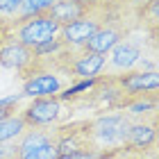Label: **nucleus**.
<instances>
[{
  "label": "nucleus",
  "mask_w": 159,
  "mask_h": 159,
  "mask_svg": "<svg viewBox=\"0 0 159 159\" xmlns=\"http://www.w3.org/2000/svg\"><path fill=\"white\" fill-rule=\"evenodd\" d=\"M129 125H132V118H127L123 111L114 109L109 114H100L96 118H89L86 134H89V141L96 150L109 152V150H118L125 146Z\"/></svg>",
  "instance_id": "1"
},
{
  "label": "nucleus",
  "mask_w": 159,
  "mask_h": 159,
  "mask_svg": "<svg viewBox=\"0 0 159 159\" xmlns=\"http://www.w3.org/2000/svg\"><path fill=\"white\" fill-rule=\"evenodd\" d=\"M0 66L7 70H16L20 80H27L34 73L46 70L43 61L34 55V50L23 46L14 34H9V37H5L0 41Z\"/></svg>",
  "instance_id": "2"
},
{
  "label": "nucleus",
  "mask_w": 159,
  "mask_h": 159,
  "mask_svg": "<svg viewBox=\"0 0 159 159\" xmlns=\"http://www.w3.org/2000/svg\"><path fill=\"white\" fill-rule=\"evenodd\" d=\"M16 159H57V125L27 127L16 139Z\"/></svg>",
  "instance_id": "3"
},
{
  "label": "nucleus",
  "mask_w": 159,
  "mask_h": 159,
  "mask_svg": "<svg viewBox=\"0 0 159 159\" xmlns=\"http://www.w3.org/2000/svg\"><path fill=\"white\" fill-rule=\"evenodd\" d=\"M11 25H14V37L30 50H37L43 43L57 39L61 30L48 14H39V16H30V18H16L11 20Z\"/></svg>",
  "instance_id": "4"
},
{
  "label": "nucleus",
  "mask_w": 159,
  "mask_h": 159,
  "mask_svg": "<svg viewBox=\"0 0 159 159\" xmlns=\"http://www.w3.org/2000/svg\"><path fill=\"white\" fill-rule=\"evenodd\" d=\"M125 37H129V25H125V18H123V5H120L118 9L107 18V23L84 43L82 50H86V52H96V55H107L116 43H120Z\"/></svg>",
  "instance_id": "5"
},
{
  "label": "nucleus",
  "mask_w": 159,
  "mask_h": 159,
  "mask_svg": "<svg viewBox=\"0 0 159 159\" xmlns=\"http://www.w3.org/2000/svg\"><path fill=\"white\" fill-rule=\"evenodd\" d=\"M64 114V102L57 96H43V98H32V102L20 111L25 118L27 127H50L57 125V120Z\"/></svg>",
  "instance_id": "6"
},
{
  "label": "nucleus",
  "mask_w": 159,
  "mask_h": 159,
  "mask_svg": "<svg viewBox=\"0 0 159 159\" xmlns=\"http://www.w3.org/2000/svg\"><path fill=\"white\" fill-rule=\"evenodd\" d=\"M143 57V46L139 41H134L132 37H125L120 43H116L109 52H107L105 70L109 75L125 73V70H134V66L141 61Z\"/></svg>",
  "instance_id": "7"
},
{
  "label": "nucleus",
  "mask_w": 159,
  "mask_h": 159,
  "mask_svg": "<svg viewBox=\"0 0 159 159\" xmlns=\"http://www.w3.org/2000/svg\"><path fill=\"white\" fill-rule=\"evenodd\" d=\"M125 150H132L136 155L150 157L157 148V116L146 120H132L125 136Z\"/></svg>",
  "instance_id": "8"
},
{
  "label": "nucleus",
  "mask_w": 159,
  "mask_h": 159,
  "mask_svg": "<svg viewBox=\"0 0 159 159\" xmlns=\"http://www.w3.org/2000/svg\"><path fill=\"white\" fill-rule=\"evenodd\" d=\"M111 82L123 91V96H141V93L157 91L159 75L157 70H125L111 75Z\"/></svg>",
  "instance_id": "9"
},
{
  "label": "nucleus",
  "mask_w": 159,
  "mask_h": 159,
  "mask_svg": "<svg viewBox=\"0 0 159 159\" xmlns=\"http://www.w3.org/2000/svg\"><path fill=\"white\" fill-rule=\"evenodd\" d=\"M98 0H57V2L48 9V16L55 20L59 27L80 20L96 9Z\"/></svg>",
  "instance_id": "10"
},
{
  "label": "nucleus",
  "mask_w": 159,
  "mask_h": 159,
  "mask_svg": "<svg viewBox=\"0 0 159 159\" xmlns=\"http://www.w3.org/2000/svg\"><path fill=\"white\" fill-rule=\"evenodd\" d=\"M157 105H159L157 91L141 93V96H125L118 105V111H123L132 120H146L157 116Z\"/></svg>",
  "instance_id": "11"
},
{
  "label": "nucleus",
  "mask_w": 159,
  "mask_h": 159,
  "mask_svg": "<svg viewBox=\"0 0 159 159\" xmlns=\"http://www.w3.org/2000/svg\"><path fill=\"white\" fill-rule=\"evenodd\" d=\"M61 77L50 73V70H41V73H34L32 77L23 80V96L30 98H43V96H55V93L61 91Z\"/></svg>",
  "instance_id": "12"
},
{
  "label": "nucleus",
  "mask_w": 159,
  "mask_h": 159,
  "mask_svg": "<svg viewBox=\"0 0 159 159\" xmlns=\"http://www.w3.org/2000/svg\"><path fill=\"white\" fill-rule=\"evenodd\" d=\"M27 129V123L25 118L18 114L14 116H7V118H0V143H7V141H16L20 134Z\"/></svg>",
  "instance_id": "13"
},
{
  "label": "nucleus",
  "mask_w": 159,
  "mask_h": 159,
  "mask_svg": "<svg viewBox=\"0 0 159 159\" xmlns=\"http://www.w3.org/2000/svg\"><path fill=\"white\" fill-rule=\"evenodd\" d=\"M57 0H20V9L16 18H30V16H39V14H48V9Z\"/></svg>",
  "instance_id": "14"
},
{
  "label": "nucleus",
  "mask_w": 159,
  "mask_h": 159,
  "mask_svg": "<svg viewBox=\"0 0 159 159\" xmlns=\"http://www.w3.org/2000/svg\"><path fill=\"white\" fill-rule=\"evenodd\" d=\"M18 9H20V0H0V18L14 20L18 16Z\"/></svg>",
  "instance_id": "15"
},
{
  "label": "nucleus",
  "mask_w": 159,
  "mask_h": 159,
  "mask_svg": "<svg viewBox=\"0 0 159 159\" xmlns=\"http://www.w3.org/2000/svg\"><path fill=\"white\" fill-rule=\"evenodd\" d=\"M18 96H11V98H5L0 100V118H7V116H14V114H18Z\"/></svg>",
  "instance_id": "16"
},
{
  "label": "nucleus",
  "mask_w": 159,
  "mask_h": 159,
  "mask_svg": "<svg viewBox=\"0 0 159 159\" xmlns=\"http://www.w3.org/2000/svg\"><path fill=\"white\" fill-rule=\"evenodd\" d=\"M152 157V155H150ZM150 157H143V155H136L132 150H125V148H118V150H109L105 152L100 159H150Z\"/></svg>",
  "instance_id": "17"
},
{
  "label": "nucleus",
  "mask_w": 159,
  "mask_h": 159,
  "mask_svg": "<svg viewBox=\"0 0 159 159\" xmlns=\"http://www.w3.org/2000/svg\"><path fill=\"white\" fill-rule=\"evenodd\" d=\"M105 152H100V150H80V152H73V155H66L61 159H100Z\"/></svg>",
  "instance_id": "18"
},
{
  "label": "nucleus",
  "mask_w": 159,
  "mask_h": 159,
  "mask_svg": "<svg viewBox=\"0 0 159 159\" xmlns=\"http://www.w3.org/2000/svg\"><path fill=\"white\" fill-rule=\"evenodd\" d=\"M152 2H159V0H125V2H123V7H127V9H132V11L136 14V11L146 9V7L152 5Z\"/></svg>",
  "instance_id": "19"
},
{
  "label": "nucleus",
  "mask_w": 159,
  "mask_h": 159,
  "mask_svg": "<svg viewBox=\"0 0 159 159\" xmlns=\"http://www.w3.org/2000/svg\"><path fill=\"white\" fill-rule=\"evenodd\" d=\"M9 34H14V25H11V20L0 18V41H2L5 37H9Z\"/></svg>",
  "instance_id": "20"
},
{
  "label": "nucleus",
  "mask_w": 159,
  "mask_h": 159,
  "mask_svg": "<svg viewBox=\"0 0 159 159\" xmlns=\"http://www.w3.org/2000/svg\"><path fill=\"white\" fill-rule=\"evenodd\" d=\"M98 2H102V5H111V7H118V5L125 2V0H98Z\"/></svg>",
  "instance_id": "21"
},
{
  "label": "nucleus",
  "mask_w": 159,
  "mask_h": 159,
  "mask_svg": "<svg viewBox=\"0 0 159 159\" xmlns=\"http://www.w3.org/2000/svg\"><path fill=\"white\" fill-rule=\"evenodd\" d=\"M150 159H155V155H152V157H150Z\"/></svg>",
  "instance_id": "22"
}]
</instances>
